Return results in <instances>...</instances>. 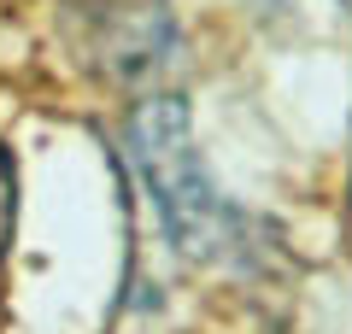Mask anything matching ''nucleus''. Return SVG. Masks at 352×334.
<instances>
[{
    "label": "nucleus",
    "instance_id": "obj_1",
    "mask_svg": "<svg viewBox=\"0 0 352 334\" xmlns=\"http://www.w3.org/2000/svg\"><path fill=\"white\" fill-rule=\"evenodd\" d=\"M129 153L159 205L164 235L194 264H252V223L206 176L182 100H147L129 124Z\"/></svg>",
    "mask_w": 352,
    "mask_h": 334
},
{
    "label": "nucleus",
    "instance_id": "obj_2",
    "mask_svg": "<svg viewBox=\"0 0 352 334\" xmlns=\"http://www.w3.org/2000/svg\"><path fill=\"white\" fill-rule=\"evenodd\" d=\"M6 229H12V170L0 159V247H6Z\"/></svg>",
    "mask_w": 352,
    "mask_h": 334
}]
</instances>
